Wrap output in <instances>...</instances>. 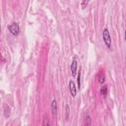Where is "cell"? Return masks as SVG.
<instances>
[{"mask_svg":"<svg viewBox=\"0 0 126 126\" xmlns=\"http://www.w3.org/2000/svg\"><path fill=\"white\" fill-rule=\"evenodd\" d=\"M102 39L106 47L110 49L111 48V36H110V32L107 28H104L102 31Z\"/></svg>","mask_w":126,"mask_h":126,"instance_id":"obj_1","label":"cell"},{"mask_svg":"<svg viewBox=\"0 0 126 126\" xmlns=\"http://www.w3.org/2000/svg\"><path fill=\"white\" fill-rule=\"evenodd\" d=\"M68 85H69V91H70L71 95H72L73 97H75V96H76V94H77V87H76V85H75L74 81L70 80Z\"/></svg>","mask_w":126,"mask_h":126,"instance_id":"obj_4","label":"cell"},{"mask_svg":"<svg viewBox=\"0 0 126 126\" xmlns=\"http://www.w3.org/2000/svg\"><path fill=\"white\" fill-rule=\"evenodd\" d=\"M71 73H72L73 77L77 76V73H78V62H77L76 57H74L72 62H71Z\"/></svg>","mask_w":126,"mask_h":126,"instance_id":"obj_3","label":"cell"},{"mask_svg":"<svg viewBox=\"0 0 126 126\" xmlns=\"http://www.w3.org/2000/svg\"><path fill=\"white\" fill-rule=\"evenodd\" d=\"M66 115H65V119L66 120H68L69 119V114H70V107H69V105L68 104H66Z\"/></svg>","mask_w":126,"mask_h":126,"instance_id":"obj_12","label":"cell"},{"mask_svg":"<svg viewBox=\"0 0 126 126\" xmlns=\"http://www.w3.org/2000/svg\"><path fill=\"white\" fill-rule=\"evenodd\" d=\"M81 88V69H79V72L77 73V89L80 90Z\"/></svg>","mask_w":126,"mask_h":126,"instance_id":"obj_9","label":"cell"},{"mask_svg":"<svg viewBox=\"0 0 126 126\" xmlns=\"http://www.w3.org/2000/svg\"><path fill=\"white\" fill-rule=\"evenodd\" d=\"M92 125V118L89 114H87L84 118V126H91Z\"/></svg>","mask_w":126,"mask_h":126,"instance_id":"obj_7","label":"cell"},{"mask_svg":"<svg viewBox=\"0 0 126 126\" xmlns=\"http://www.w3.org/2000/svg\"><path fill=\"white\" fill-rule=\"evenodd\" d=\"M107 91H108L107 86H106V85H103V86L100 88L99 93H100V94H101L102 96H106V95H107Z\"/></svg>","mask_w":126,"mask_h":126,"instance_id":"obj_8","label":"cell"},{"mask_svg":"<svg viewBox=\"0 0 126 126\" xmlns=\"http://www.w3.org/2000/svg\"><path fill=\"white\" fill-rule=\"evenodd\" d=\"M4 115L6 118H8L10 116V107L5 103L4 104Z\"/></svg>","mask_w":126,"mask_h":126,"instance_id":"obj_10","label":"cell"},{"mask_svg":"<svg viewBox=\"0 0 126 126\" xmlns=\"http://www.w3.org/2000/svg\"><path fill=\"white\" fill-rule=\"evenodd\" d=\"M50 107H51V112H52V114L55 115V114L57 113V109H58V107H57V101H56L55 98L52 99L51 104H50Z\"/></svg>","mask_w":126,"mask_h":126,"instance_id":"obj_6","label":"cell"},{"mask_svg":"<svg viewBox=\"0 0 126 126\" xmlns=\"http://www.w3.org/2000/svg\"><path fill=\"white\" fill-rule=\"evenodd\" d=\"M88 4H89V1H87V0L83 1V2L81 3V5H82V8H85V6H86V5H88Z\"/></svg>","mask_w":126,"mask_h":126,"instance_id":"obj_13","label":"cell"},{"mask_svg":"<svg viewBox=\"0 0 126 126\" xmlns=\"http://www.w3.org/2000/svg\"><path fill=\"white\" fill-rule=\"evenodd\" d=\"M8 31L13 34V35H18L20 33V26L17 22H13L8 25Z\"/></svg>","mask_w":126,"mask_h":126,"instance_id":"obj_2","label":"cell"},{"mask_svg":"<svg viewBox=\"0 0 126 126\" xmlns=\"http://www.w3.org/2000/svg\"><path fill=\"white\" fill-rule=\"evenodd\" d=\"M124 36H125V41H126V30H125V33H124Z\"/></svg>","mask_w":126,"mask_h":126,"instance_id":"obj_14","label":"cell"},{"mask_svg":"<svg viewBox=\"0 0 126 126\" xmlns=\"http://www.w3.org/2000/svg\"><path fill=\"white\" fill-rule=\"evenodd\" d=\"M42 126H51V123H50V121H49V119H48V117H44L43 118V121H42Z\"/></svg>","mask_w":126,"mask_h":126,"instance_id":"obj_11","label":"cell"},{"mask_svg":"<svg viewBox=\"0 0 126 126\" xmlns=\"http://www.w3.org/2000/svg\"><path fill=\"white\" fill-rule=\"evenodd\" d=\"M96 79H97V82L99 83V84H104V82H105V74H104V72H103V70H99L98 71V73L96 74Z\"/></svg>","mask_w":126,"mask_h":126,"instance_id":"obj_5","label":"cell"}]
</instances>
